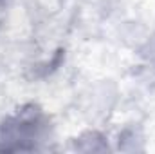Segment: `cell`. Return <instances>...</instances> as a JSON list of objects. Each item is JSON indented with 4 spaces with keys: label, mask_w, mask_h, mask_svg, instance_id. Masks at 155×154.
<instances>
[{
    "label": "cell",
    "mask_w": 155,
    "mask_h": 154,
    "mask_svg": "<svg viewBox=\"0 0 155 154\" xmlns=\"http://www.w3.org/2000/svg\"><path fill=\"white\" fill-rule=\"evenodd\" d=\"M49 127L47 118L36 107H25L18 111L15 116L4 121L0 131V140L4 143H16L15 151L27 149V142L41 140L45 129Z\"/></svg>",
    "instance_id": "cell-1"
},
{
    "label": "cell",
    "mask_w": 155,
    "mask_h": 154,
    "mask_svg": "<svg viewBox=\"0 0 155 154\" xmlns=\"http://www.w3.org/2000/svg\"><path fill=\"white\" fill-rule=\"evenodd\" d=\"M143 56L146 58L148 64H155V35L146 42V45L143 47Z\"/></svg>",
    "instance_id": "cell-2"
},
{
    "label": "cell",
    "mask_w": 155,
    "mask_h": 154,
    "mask_svg": "<svg viewBox=\"0 0 155 154\" xmlns=\"http://www.w3.org/2000/svg\"><path fill=\"white\" fill-rule=\"evenodd\" d=\"M0 2H4V0H0Z\"/></svg>",
    "instance_id": "cell-3"
}]
</instances>
